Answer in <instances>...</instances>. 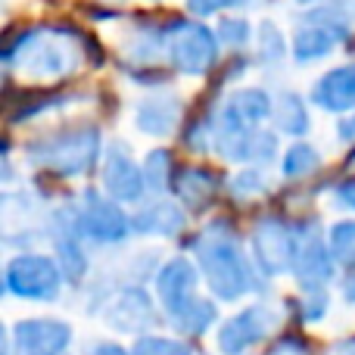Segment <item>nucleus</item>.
I'll return each instance as SVG.
<instances>
[{
    "label": "nucleus",
    "mask_w": 355,
    "mask_h": 355,
    "mask_svg": "<svg viewBox=\"0 0 355 355\" xmlns=\"http://www.w3.org/2000/svg\"><path fill=\"white\" fill-rule=\"evenodd\" d=\"M196 259H200L209 290L218 300L234 302L252 287L243 252H240L234 234L225 231L221 225H212L209 231H202V237L196 240Z\"/></svg>",
    "instance_id": "1"
},
{
    "label": "nucleus",
    "mask_w": 355,
    "mask_h": 355,
    "mask_svg": "<svg viewBox=\"0 0 355 355\" xmlns=\"http://www.w3.org/2000/svg\"><path fill=\"white\" fill-rule=\"evenodd\" d=\"M100 153L97 128H66L56 135L35 141L28 147V156L37 166L50 168L56 175H81L94 166Z\"/></svg>",
    "instance_id": "2"
},
{
    "label": "nucleus",
    "mask_w": 355,
    "mask_h": 355,
    "mask_svg": "<svg viewBox=\"0 0 355 355\" xmlns=\"http://www.w3.org/2000/svg\"><path fill=\"white\" fill-rule=\"evenodd\" d=\"M62 287V271L47 256H19L6 268V290L22 300H56Z\"/></svg>",
    "instance_id": "3"
},
{
    "label": "nucleus",
    "mask_w": 355,
    "mask_h": 355,
    "mask_svg": "<svg viewBox=\"0 0 355 355\" xmlns=\"http://www.w3.org/2000/svg\"><path fill=\"white\" fill-rule=\"evenodd\" d=\"M168 53H172L175 69L181 72H209V66L215 62V37L206 25L181 19V22L168 25Z\"/></svg>",
    "instance_id": "4"
},
{
    "label": "nucleus",
    "mask_w": 355,
    "mask_h": 355,
    "mask_svg": "<svg viewBox=\"0 0 355 355\" xmlns=\"http://www.w3.org/2000/svg\"><path fill=\"white\" fill-rule=\"evenodd\" d=\"M72 327L56 318H25L10 331V355H62Z\"/></svg>",
    "instance_id": "5"
},
{
    "label": "nucleus",
    "mask_w": 355,
    "mask_h": 355,
    "mask_svg": "<svg viewBox=\"0 0 355 355\" xmlns=\"http://www.w3.org/2000/svg\"><path fill=\"white\" fill-rule=\"evenodd\" d=\"M296 250H300L296 237L277 218H262L252 231V252H256V262L262 265L265 275H281V271L293 268Z\"/></svg>",
    "instance_id": "6"
},
{
    "label": "nucleus",
    "mask_w": 355,
    "mask_h": 355,
    "mask_svg": "<svg viewBox=\"0 0 355 355\" xmlns=\"http://www.w3.org/2000/svg\"><path fill=\"white\" fill-rule=\"evenodd\" d=\"M275 331V312L268 306H250L218 327V349L225 355H243Z\"/></svg>",
    "instance_id": "7"
},
{
    "label": "nucleus",
    "mask_w": 355,
    "mask_h": 355,
    "mask_svg": "<svg viewBox=\"0 0 355 355\" xmlns=\"http://www.w3.org/2000/svg\"><path fill=\"white\" fill-rule=\"evenodd\" d=\"M156 293H159L168 318L172 321L181 318V315L200 300V296H196V268L187 262V259H172V262L159 271Z\"/></svg>",
    "instance_id": "8"
},
{
    "label": "nucleus",
    "mask_w": 355,
    "mask_h": 355,
    "mask_svg": "<svg viewBox=\"0 0 355 355\" xmlns=\"http://www.w3.org/2000/svg\"><path fill=\"white\" fill-rule=\"evenodd\" d=\"M75 221H78L81 231L94 240H122L125 231H128L125 215L119 212L110 200L94 193V190H87V193L81 196V202L75 206Z\"/></svg>",
    "instance_id": "9"
},
{
    "label": "nucleus",
    "mask_w": 355,
    "mask_h": 355,
    "mask_svg": "<svg viewBox=\"0 0 355 355\" xmlns=\"http://www.w3.org/2000/svg\"><path fill=\"white\" fill-rule=\"evenodd\" d=\"M343 35H346V25L340 22V16H334V12H312L306 19V25L296 31L293 50L300 60H315V56H324L334 47V41Z\"/></svg>",
    "instance_id": "10"
},
{
    "label": "nucleus",
    "mask_w": 355,
    "mask_h": 355,
    "mask_svg": "<svg viewBox=\"0 0 355 355\" xmlns=\"http://www.w3.org/2000/svg\"><path fill=\"white\" fill-rule=\"evenodd\" d=\"M153 302L141 287H128L116 296L110 309H106V324L116 327L122 334H141L153 324Z\"/></svg>",
    "instance_id": "11"
},
{
    "label": "nucleus",
    "mask_w": 355,
    "mask_h": 355,
    "mask_svg": "<svg viewBox=\"0 0 355 355\" xmlns=\"http://www.w3.org/2000/svg\"><path fill=\"white\" fill-rule=\"evenodd\" d=\"M22 69L31 75H41V78H53V75L69 72L72 66V56L66 53V47L56 41H41V35L28 31L22 35Z\"/></svg>",
    "instance_id": "12"
},
{
    "label": "nucleus",
    "mask_w": 355,
    "mask_h": 355,
    "mask_svg": "<svg viewBox=\"0 0 355 355\" xmlns=\"http://www.w3.org/2000/svg\"><path fill=\"white\" fill-rule=\"evenodd\" d=\"M103 184L116 200H125V202L141 200V193H144V178H141V172H137V166L122 153V150H110V153H106Z\"/></svg>",
    "instance_id": "13"
},
{
    "label": "nucleus",
    "mask_w": 355,
    "mask_h": 355,
    "mask_svg": "<svg viewBox=\"0 0 355 355\" xmlns=\"http://www.w3.org/2000/svg\"><path fill=\"white\" fill-rule=\"evenodd\" d=\"M75 225L78 221L69 218L66 212H56L53 218V243H56V256H60V268L69 281H78L85 275L87 262H85V252L78 246V237H75Z\"/></svg>",
    "instance_id": "14"
},
{
    "label": "nucleus",
    "mask_w": 355,
    "mask_h": 355,
    "mask_svg": "<svg viewBox=\"0 0 355 355\" xmlns=\"http://www.w3.org/2000/svg\"><path fill=\"white\" fill-rule=\"evenodd\" d=\"M315 103L331 112H343L355 106V66H343L327 72L315 85Z\"/></svg>",
    "instance_id": "15"
},
{
    "label": "nucleus",
    "mask_w": 355,
    "mask_h": 355,
    "mask_svg": "<svg viewBox=\"0 0 355 355\" xmlns=\"http://www.w3.org/2000/svg\"><path fill=\"white\" fill-rule=\"evenodd\" d=\"M296 275H300L302 287H324L327 277L334 275L331 252L324 250L318 237H300V250H296Z\"/></svg>",
    "instance_id": "16"
},
{
    "label": "nucleus",
    "mask_w": 355,
    "mask_h": 355,
    "mask_svg": "<svg viewBox=\"0 0 355 355\" xmlns=\"http://www.w3.org/2000/svg\"><path fill=\"white\" fill-rule=\"evenodd\" d=\"M178 122V100L172 97H150L137 106V128L153 137H162Z\"/></svg>",
    "instance_id": "17"
},
{
    "label": "nucleus",
    "mask_w": 355,
    "mask_h": 355,
    "mask_svg": "<svg viewBox=\"0 0 355 355\" xmlns=\"http://www.w3.org/2000/svg\"><path fill=\"white\" fill-rule=\"evenodd\" d=\"M175 190L187 206L202 209L209 200H212L215 181H212V175L202 172V168H184V172L175 175Z\"/></svg>",
    "instance_id": "18"
},
{
    "label": "nucleus",
    "mask_w": 355,
    "mask_h": 355,
    "mask_svg": "<svg viewBox=\"0 0 355 355\" xmlns=\"http://www.w3.org/2000/svg\"><path fill=\"white\" fill-rule=\"evenodd\" d=\"M181 225H184V215L172 202H156L153 209H147V212H141L135 218V227L144 234H175L181 231Z\"/></svg>",
    "instance_id": "19"
},
{
    "label": "nucleus",
    "mask_w": 355,
    "mask_h": 355,
    "mask_svg": "<svg viewBox=\"0 0 355 355\" xmlns=\"http://www.w3.org/2000/svg\"><path fill=\"white\" fill-rule=\"evenodd\" d=\"M225 110L231 112L237 122H243L246 128H252L256 122H262V119L268 116L271 103H268V97H265L262 91H240V94H234V97L227 100Z\"/></svg>",
    "instance_id": "20"
},
{
    "label": "nucleus",
    "mask_w": 355,
    "mask_h": 355,
    "mask_svg": "<svg viewBox=\"0 0 355 355\" xmlns=\"http://www.w3.org/2000/svg\"><path fill=\"white\" fill-rule=\"evenodd\" d=\"M275 122L281 131L287 135H302L309 128V116H306V106L296 94H281L275 100Z\"/></svg>",
    "instance_id": "21"
},
{
    "label": "nucleus",
    "mask_w": 355,
    "mask_h": 355,
    "mask_svg": "<svg viewBox=\"0 0 355 355\" xmlns=\"http://www.w3.org/2000/svg\"><path fill=\"white\" fill-rule=\"evenodd\" d=\"M215 318H218V312H215L212 302H209V300H196L193 306H190L187 312L181 315V318L172 321V324L181 334H187V337H202V334H206L209 327L215 324Z\"/></svg>",
    "instance_id": "22"
},
{
    "label": "nucleus",
    "mask_w": 355,
    "mask_h": 355,
    "mask_svg": "<svg viewBox=\"0 0 355 355\" xmlns=\"http://www.w3.org/2000/svg\"><path fill=\"white\" fill-rule=\"evenodd\" d=\"M331 250L340 265L355 268V221H343L331 231Z\"/></svg>",
    "instance_id": "23"
},
{
    "label": "nucleus",
    "mask_w": 355,
    "mask_h": 355,
    "mask_svg": "<svg viewBox=\"0 0 355 355\" xmlns=\"http://www.w3.org/2000/svg\"><path fill=\"white\" fill-rule=\"evenodd\" d=\"M131 355H193L187 343L181 340H168V337H141L135 343Z\"/></svg>",
    "instance_id": "24"
},
{
    "label": "nucleus",
    "mask_w": 355,
    "mask_h": 355,
    "mask_svg": "<svg viewBox=\"0 0 355 355\" xmlns=\"http://www.w3.org/2000/svg\"><path fill=\"white\" fill-rule=\"evenodd\" d=\"M315 168H318V153L309 144H296L287 153V159H284V172L290 178H302V175L315 172Z\"/></svg>",
    "instance_id": "25"
},
{
    "label": "nucleus",
    "mask_w": 355,
    "mask_h": 355,
    "mask_svg": "<svg viewBox=\"0 0 355 355\" xmlns=\"http://www.w3.org/2000/svg\"><path fill=\"white\" fill-rule=\"evenodd\" d=\"M284 56V37L281 31L275 28L271 22H262L259 25V60L262 62H275Z\"/></svg>",
    "instance_id": "26"
},
{
    "label": "nucleus",
    "mask_w": 355,
    "mask_h": 355,
    "mask_svg": "<svg viewBox=\"0 0 355 355\" xmlns=\"http://www.w3.org/2000/svg\"><path fill=\"white\" fill-rule=\"evenodd\" d=\"M327 312V293L324 287H306V293L300 296V315L306 321H318Z\"/></svg>",
    "instance_id": "27"
},
{
    "label": "nucleus",
    "mask_w": 355,
    "mask_h": 355,
    "mask_svg": "<svg viewBox=\"0 0 355 355\" xmlns=\"http://www.w3.org/2000/svg\"><path fill=\"white\" fill-rule=\"evenodd\" d=\"M168 153L166 150H156V153H150L147 156V178H150V184L153 187H166L168 184ZM172 181H175V175H172Z\"/></svg>",
    "instance_id": "28"
},
{
    "label": "nucleus",
    "mask_w": 355,
    "mask_h": 355,
    "mask_svg": "<svg viewBox=\"0 0 355 355\" xmlns=\"http://www.w3.org/2000/svg\"><path fill=\"white\" fill-rule=\"evenodd\" d=\"M271 156H275V137L265 135V131H256L250 141V153H246V159L252 162H268Z\"/></svg>",
    "instance_id": "29"
},
{
    "label": "nucleus",
    "mask_w": 355,
    "mask_h": 355,
    "mask_svg": "<svg viewBox=\"0 0 355 355\" xmlns=\"http://www.w3.org/2000/svg\"><path fill=\"white\" fill-rule=\"evenodd\" d=\"M218 35H221V41H225V44H231V47H240V44L246 41V35H250V25L240 22V19H221Z\"/></svg>",
    "instance_id": "30"
},
{
    "label": "nucleus",
    "mask_w": 355,
    "mask_h": 355,
    "mask_svg": "<svg viewBox=\"0 0 355 355\" xmlns=\"http://www.w3.org/2000/svg\"><path fill=\"white\" fill-rule=\"evenodd\" d=\"M271 355H312V352H309L302 337H281L275 343V349H271Z\"/></svg>",
    "instance_id": "31"
},
{
    "label": "nucleus",
    "mask_w": 355,
    "mask_h": 355,
    "mask_svg": "<svg viewBox=\"0 0 355 355\" xmlns=\"http://www.w3.org/2000/svg\"><path fill=\"white\" fill-rule=\"evenodd\" d=\"M262 187H265V181L256 168H246V172L234 181V190H237V193H259Z\"/></svg>",
    "instance_id": "32"
},
{
    "label": "nucleus",
    "mask_w": 355,
    "mask_h": 355,
    "mask_svg": "<svg viewBox=\"0 0 355 355\" xmlns=\"http://www.w3.org/2000/svg\"><path fill=\"white\" fill-rule=\"evenodd\" d=\"M190 10L200 12V16H206V12H215L221 6V0H187Z\"/></svg>",
    "instance_id": "33"
},
{
    "label": "nucleus",
    "mask_w": 355,
    "mask_h": 355,
    "mask_svg": "<svg viewBox=\"0 0 355 355\" xmlns=\"http://www.w3.org/2000/svg\"><path fill=\"white\" fill-rule=\"evenodd\" d=\"M91 355H131L125 346H119V343H97L91 349Z\"/></svg>",
    "instance_id": "34"
},
{
    "label": "nucleus",
    "mask_w": 355,
    "mask_h": 355,
    "mask_svg": "<svg viewBox=\"0 0 355 355\" xmlns=\"http://www.w3.org/2000/svg\"><path fill=\"white\" fill-rule=\"evenodd\" d=\"M340 202H343V206H349V209H355V178H352V181H346V184H340Z\"/></svg>",
    "instance_id": "35"
},
{
    "label": "nucleus",
    "mask_w": 355,
    "mask_h": 355,
    "mask_svg": "<svg viewBox=\"0 0 355 355\" xmlns=\"http://www.w3.org/2000/svg\"><path fill=\"white\" fill-rule=\"evenodd\" d=\"M340 137H343V141H355V119H346L343 125H340Z\"/></svg>",
    "instance_id": "36"
},
{
    "label": "nucleus",
    "mask_w": 355,
    "mask_h": 355,
    "mask_svg": "<svg viewBox=\"0 0 355 355\" xmlns=\"http://www.w3.org/2000/svg\"><path fill=\"white\" fill-rule=\"evenodd\" d=\"M343 293H346V300H349V302H355V277H352V281H346Z\"/></svg>",
    "instance_id": "37"
},
{
    "label": "nucleus",
    "mask_w": 355,
    "mask_h": 355,
    "mask_svg": "<svg viewBox=\"0 0 355 355\" xmlns=\"http://www.w3.org/2000/svg\"><path fill=\"white\" fill-rule=\"evenodd\" d=\"M221 3H237V0H221Z\"/></svg>",
    "instance_id": "38"
}]
</instances>
